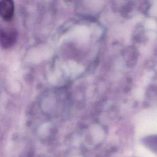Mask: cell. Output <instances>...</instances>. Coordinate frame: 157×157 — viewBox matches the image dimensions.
Listing matches in <instances>:
<instances>
[{"instance_id": "1", "label": "cell", "mask_w": 157, "mask_h": 157, "mask_svg": "<svg viewBox=\"0 0 157 157\" xmlns=\"http://www.w3.org/2000/svg\"><path fill=\"white\" fill-rule=\"evenodd\" d=\"M17 38V33L14 29H0V45L4 48L12 47Z\"/></svg>"}, {"instance_id": "2", "label": "cell", "mask_w": 157, "mask_h": 157, "mask_svg": "<svg viewBox=\"0 0 157 157\" xmlns=\"http://www.w3.org/2000/svg\"><path fill=\"white\" fill-rule=\"evenodd\" d=\"M14 13V4L11 0L0 1V16L6 21H10Z\"/></svg>"}]
</instances>
